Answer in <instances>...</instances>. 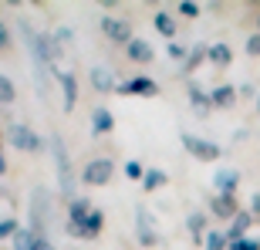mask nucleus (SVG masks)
Listing matches in <instances>:
<instances>
[{
	"instance_id": "nucleus-1",
	"label": "nucleus",
	"mask_w": 260,
	"mask_h": 250,
	"mask_svg": "<svg viewBox=\"0 0 260 250\" xmlns=\"http://www.w3.org/2000/svg\"><path fill=\"white\" fill-rule=\"evenodd\" d=\"M51 223H54V196L44 186L30 190V230L34 237H48Z\"/></svg>"
},
{
	"instance_id": "nucleus-2",
	"label": "nucleus",
	"mask_w": 260,
	"mask_h": 250,
	"mask_svg": "<svg viewBox=\"0 0 260 250\" xmlns=\"http://www.w3.org/2000/svg\"><path fill=\"white\" fill-rule=\"evenodd\" d=\"M48 149L54 155V169H58V186H61V196L68 203L75 200V169H71V155H68V145L58 132L48 139Z\"/></svg>"
},
{
	"instance_id": "nucleus-3",
	"label": "nucleus",
	"mask_w": 260,
	"mask_h": 250,
	"mask_svg": "<svg viewBox=\"0 0 260 250\" xmlns=\"http://www.w3.org/2000/svg\"><path fill=\"white\" fill-rule=\"evenodd\" d=\"M183 139V149L193 159H203V163H216L223 155V145H216V142H210V139H203V135H193V132H183L179 135Z\"/></svg>"
},
{
	"instance_id": "nucleus-4",
	"label": "nucleus",
	"mask_w": 260,
	"mask_h": 250,
	"mask_svg": "<svg viewBox=\"0 0 260 250\" xmlns=\"http://www.w3.org/2000/svg\"><path fill=\"white\" fill-rule=\"evenodd\" d=\"M112 176H115V163L102 155V159H91L81 169V183L85 186H105V183H112Z\"/></svg>"
},
{
	"instance_id": "nucleus-5",
	"label": "nucleus",
	"mask_w": 260,
	"mask_h": 250,
	"mask_svg": "<svg viewBox=\"0 0 260 250\" xmlns=\"http://www.w3.org/2000/svg\"><path fill=\"white\" fill-rule=\"evenodd\" d=\"M10 142L17 145L20 152H44V149H48L44 139H41L34 129H27V125H20V122L10 125Z\"/></svg>"
},
{
	"instance_id": "nucleus-6",
	"label": "nucleus",
	"mask_w": 260,
	"mask_h": 250,
	"mask_svg": "<svg viewBox=\"0 0 260 250\" xmlns=\"http://www.w3.org/2000/svg\"><path fill=\"white\" fill-rule=\"evenodd\" d=\"M206 206H210V213L216 216V220H233V216L240 213V203H237L233 193H216V196L206 200Z\"/></svg>"
},
{
	"instance_id": "nucleus-7",
	"label": "nucleus",
	"mask_w": 260,
	"mask_h": 250,
	"mask_svg": "<svg viewBox=\"0 0 260 250\" xmlns=\"http://www.w3.org/2000/svg\"><path fill=\"white\" fill-rule=\"evenodd\" d=\"M115 95H139V98H155V95H159V85H155L152 78L139 75V78H128V81H122Z\"/></svg>"
},
{
	"instance_id": "nucleus-8",
	"label": "nucleus",
	"mask_w": 260,
	"mask_h": 250,
	"mask_svg": "<svg viewBox=\"0 0 260 250\" xmlns=\"http://www.w3.org/2000/svg\"><path fill=\"white\" fill-rule=\"evenodd\" d=\"M102 34H105L108 41H115V44H128L132 41V24L122 17H102Z\"/></svg>"
},
{
	"instance_id": "nucleus-9",
	"label": "nucleus",
	"mask_w": 260,
	"mask_h": 250,
	"mask_svg": "<svg viewBox=\"0 0 260 250\" xmlns=\"http://www.w3.org/2000/svg\"><path fill=\"white\" fill-rule=\"evenodd\" d=\"M88 81H91V88L102 91V95H115L118 91V81H115V75H112L108 65H95L91 71H88Z\"/></svg>"
},
{
	"instance_id": "nucleus-10",
	"label": "nucleus",
	"mask_w": 260,
	"mask_h": 250,
	"mask_svg": "<svg viewBox=\"0 0 260 250\" xmlns=\"http://www.w3.org/2000/svg\"><path fill=\"white\" fill-rule=\"evenodd\" d=\"M58 75V85H61V112H75V105H78V78L71 75V71H54Z\"/></svg>"
},
{
	"instance_id": "nucleus-11",
	"label": "nucleus",
	"mask_w": 260,
	"mask_h": 250,
	"mask_svg": "<svg viewBox=\"0 0 260 250\" xmlns=\"http://www.w3.org/2000/svg\"><path fill=\"white\" fill-rule=\"evenodd\" d=\"M135 227H139V230H135L139 233V243H142V247H155V240H159V237H155V220L145 206L135 210Z\"/></svg>"
},
{
	"instance_id": "nucleus-12",
	"label": "nucleus",
	"mask_w": 260,
	"mask_h": 250,
	"mask_svg": "<svg viewBox=\"0 0 260 250\" xmlns=\"http://www.w3.org/2000/svg\"><path fill=\"white\" fill-rule=\"evenodd\" d=\"M189 102H193V112L200 118H206L213 112V98H210V91L203 85H196V81H189Z\"/></svg>"
},
{
	"instance_id": "nucleus-13",
	"label": "nucleus",
	"mask_w": 260,
	"mask_h": 250,
	"mask_svg": "<svg viewBox=\"0 0 260 250\" xmlns=\"http://www.w3.org/2000/svg\"><path fill=\"white\" fill-rule=\"evenodd\" d=\"M250 227H253V213H250V210H240V213L230 220V227H226V240H230V243H233V240H243Z\"/></svg>"
},
{
	"instance_id": "nucleus-14",
	"label": "nucleus",
	"mask_w": 260,
	"mask_h": 250,
	"mask_svg": "<svg viewBox=\"0 0 260 250\" xmlns=\"http://www.w3.org/2000/svg\"><path fill=\"white\" fill-rule=\"evenodd\" d=\"M125 54L132 61H139V65H152V58H155V51H152V44L149 41H142V38H132L125 44Z\"/></svg>"
},
{
	"instance_id": "nucleus-15",
	"label": "nucleus",
	"mask_w": 260,
	"mask_h": 250,
	"mask_svg": "<svg viewBox=\"0 0 260 250\" xmlns=\"http://www.w3.org/2000/svg\"><path fill=\"white\" fill-rule=\"evenodd\" d=\"M91 200H85V196H75V200L68 203V223H75V227H81V223L91 216Z\"/></svg>"
},
{
	"instance_id": "nucleus-16",
	"label": "nucleus",
	"mask_w": 260,
	"mask_h": 250,
	"mask_svg": "<svg viewBox=\"0 0 260 250\" xmlns=\"http://www.w3.org/2000/svg\"><path fill=\"white\" fill-rule=\"evenodd\" d=\"M210 98H213V108H233L237 98H240V91H237L233 85H216L210 91Z\"/></svg>"
},
{
	"instance_id": "nucleus-17",
	"label": "nucleus",
	"mask_w": 260,
	"mask_h": 250,
	"mask_svg": "<svg viewBox=\"0 0 260 250\" xmlns=\"http://www.w3.org/2000/svg\"><path fill=\"white\" fill-rule=\"evenodd\" d=\"M213 186H216V193H233V196H237L240 173H237V169H220V173L213 176Z\"/></svg>"
},
{
	"instance_id": "nucleus-18",
	"label": "nucleus",
	"mask_w": 260,
	"mask_h": 250,
	"mask_svg": "<svg viewBox=\"0 0 260 250\" xmlns=\"http://www.w3.org/2000/svg\"><path fill=\"white\" fill-rule=\"evenodd\" d=\"M112 129H115V115H112L108 108H95V112H91V132L95 135H108Z\"/></svg>"
},
{
	"instance_id": "nucleus-19",
	"label": "nucleus",
	"mask_w": 260,
	"mask_h": 250,
	"mask_svg": "<svg viewBox=\"0 0 260 250\" xmlns=\"http://www.w3.org/2000/svg\"><path fill=\"white\" fill-rule=\"evenodd\" d=\"M186 227H189V233H193L196 243H203V240H206V233H210V230H206V213H203V210L189 213V216H186Z\"/></svg>"
},
{
	"instance_id": "nucleus-20",
	"label": "nucleus",
	"mask_w": 260,
	"mask_h": 250,
	"mask_svg": "<svg viewBox=\"0 0 260 250\" xmlns=\"http://www.w3.org/2000/svg\"><path fill=\"white\" fill-rule=\"evenodd\" d=\"M166 183H169V173H166V169H145V176H142V190L145 193L162 190Z\"/></svg>"
},
{
	"instance_id": "nucleus-21",
	"label": "nucleus",
	"mask_w": 260,
	"mask_h": 250,
	"mask_svg": "<svg viewBox=\"0 0 260 250\" xmlns=\"http://www.w3.org/2000/svg\"><path fill=\"white\" fill-rule=\"evenodd\" d=\"M210 65H216V68H230V65H233V51H230V44H210Z\"/></svg>"
},
{
	"instance_id": "nucleus-22",
	"label": "nucleus",
	"mask_w": 260,
	"mask_h": 250,
	"mask_svg": "<svg viewBox=\"0 0 260 250\" xmlns=\"http://www.w3.org/2000/svg\"><path fill=\"white\" fill-rule=\"evenodd\" d=\"M206 58H210V48H206V44H196V48L189 51V58H186L183 71H186V75H193V71H196V68H200Z\"/></svg>"
},
{
	"instance_id": "nucleus-23",
	"label": "nucleus",
	"mask_w": 260,
	"mask_h": 250,
	"mask_svg": "<svg viewBox=\"0 0 260 250\" xmlns=\"http://www.w3.org/2000/svg\"><path fill=\"white\" fill-rule=\"evenodd\" d=\"M152 24H155V30H159L162 38H176V20L169 17L166 10H159V14H155V17H152Z\"/></svg>"
},
{
	"instance_id": "nucleus-24",
	"label": "nucleus",
	"mask_w": 260,
	"mask_h": 250,
	"mask_svg": "<svg viewBox=\"0 0 260 250\" xmlns=\"http://www.w3.org/2000/svg\"><path fill=\"white\" fill-rule=\"evenodd\" d=\"M17 102V85L7 75H0V105H14Z\"/></svg>"
},
{
	"instance_id": "nucleus-25",
	"label": "nucleus",
	"mask_w": 260,
	"mask_h": 250,
	"mask_svg": "<svg viewBox=\"0 0 260 250\" xmlns=\"http://www.w3.org/2000/svg\"><path fill=\"white\" fill-rule=\"evenodd\" d=\"M34 240H38L34 230H30V227H20L17 237H14V250H34Z\"/></svg>"
},
{
	"instance_id": "nucleus-26",
	"label": "nucleus",
	"mask_w": 260,
	"mask_h": 250,
	"mask_svg": "<svg viewBox=\"0 0 260 250\" xmlns=\"http://www.w3.org/2000/svg\"><path fill=\"white\" fill-rule=\"evenodd\" d=\"M203 243H206V250H226V247H230V240H226V233H220V230H210Z\"/></svg>"
},
{
	"instance_id": "nucleus-27",
	"label": "nucleus",
	"mask_w": 260,
	"mask_h": 250,
	"mask_svg": "<svg viewBox=\"0 0 260 250\" xmlns=\"http://www.w3.org/2000/svg\"><path fill=\"white\" fill-rule=\"evenodd\" d=\"M17 230H20V223L14 220V216H4V220H0V240H14V237H17Z\"/></svg>"
},
{
	"instance_id": "nucleus-28",
	"label": "nucleus",
	"mask_w": 260,
	"mask_h": 250,
	"mask_svg": "<svg viewBox=\"0 0 260 250\" xmlns=\"http://www.w3.org/2000/svg\"><path fill=\"white\" fill-rule=\"evenodd\" d=\"M176 10H179V14H183V17H200V4H196V0H179V7H176Z\"/></svg>"
},
{
	"instance_id": "nucleus-29",
	"label": "nucleus",
	"mask_w": 260,
	"mask_h": 250,
	"mask_svg": "<svg viewBox=\"0 0 260 250\" xmlns=\"http://www.w3.org/2000/svg\"><path fill=\"white\" fill-rule=\"evenodd\" d=\"M166 51H169V58H173V61H183V65H186V58H189V51H186L179 41H169V48H166Z\"/></svg>"
},
{
	"instance_id": "nucleus-30",
	"label": "nucleus",
	"mask_w": 260,
	"mask_h": 250,
	"mask_svg": "<svg viewBox=\"0 0 260 250\" xmlns=\"http://www.w3.org/2000/svg\"><path fill=\"white\" fill-rule=\"evenodd\" d=\"M230 250H260V240L257 237H243V240H233Z\"/></svg>"
},
{
	"instance_id": "nucleus-31",
	"label": "nucleus",
	"mask_w": 260,
	"mask_h": 250,
	"mask_svg": "<svg viewBox=\"0 0 260 250\" xmlns=\"http://www.w3.org/2000/svg\"><path fill=\"white\" fill-rule=\"evenodd\" d=\"M125 176H128V179H139V183H142L145 169H142V166H139V163H135V159H128V163H125Z\"/></svg>"
},
{
	"instance_id": "nucleus-32",
	"label": "nucleus",
	"mask_w": 260,
	"mask_h": 250,
	"mask_svg": "<svg viewBox=\"0 0 260 250\" xmlns=\"http://www.w3.org/2000/svg\"><path fill=\"white\" fill-rule=\"evenodd\" d=\"M54 41H58L61 48H68V44L75 41V30H71V27H58V34H54Z\"/></svg>"
},
{
	"instance_id": "nucleus-33",
	"label": "nucleus",
	"mask_w": 260,
	"mask_h": 250,
	"mask_svg": "<svg viewBox=\"0 0 260 250\" xmlns=\"http://www.w3.org/2000/svg\"><path fill=\"white\" fill-rule=\"evenodd\" d=\"M247 54H250V58H260V30L253 38H247Z\"/></svg>"
},
{
	"instance_id": "nucleus-34",
	"label": "nucleus",
	"mask_w": 260,
	"mask_h": 250,
	"mask_svg": "<svg viewBox=\"0 0 260 250\" xmlns=\"http://www.w3.org/2000/svg\"><path fill=\"white\" fill-rule=\"evenodd\" d=\"M10 48V27L0 20V51H7Z\"/></svg>"
},
{
	"instance_id": "nucleus-35",
	"label": "nucleus",
	"mask_w": 260,
	"mask_h": 250,
	"mask_svg": "<svg viewBox=\"0 0 260 250\" xmlns=\"http://www.w3.org/2000/svg\"><path fill=\"white\" fill-rule=\"evenodd\" d=\"M34 250H54V243H51V237H38V240H34Z\"/></svg>"
},
{
	"instance_id": "nucleus-36",
	"label": "nucleus",
	"mask_w": 260,
	"mask_h": 250,
	"mask_svg": "<svg viewBox=\"0 0 260 250\" xmlns=\"http://www.w3.org/2000/svg\"><path fill=\"white\" fill-rule=\"evenodd\" d=\"M250 213H253V216H260V193H253V200H250Z\"/></svg>"
},
{
	"instance_id": "nucleus-37",
	"label": "nucleus",
	"mask_w": 260,
	"mask_h": 250,
	"mask_svg": "<svg viewBox=\"0 0 260 250\" xmlns=\"http://www.w3.org/2000/svg\"><path fill=\"white\" fill-rule=\"evenodd\" d=\"M7 173V159H4V152H0V176Z\"/></svg>"
},
{
	"instance_id": "nucleus-38",
	"label": "nucleus",
	"mask_w": 260,
	"mask_h": 250,
	"mask_svg": "<svg viewBox=\"0 0 260 250\" xmlns=\"http://www.w3.org/2000/svg\"><path fill=\"white\" fill-rule=\"evenodd\" d=\"M253 105H257V115H260V91H257V98H253Z\"/></svg>"
},
{
	"instance_id": "nucleus-39",
	"label": "nucleus",
	"mask_w": 260,
	"mask_h": 250,
	"mask_svg": "<svg viewBox=\"0 0 260 250\" xmlns=\"http://www.w3.org/2000/svg\"><path fill=\"white\" fill-rule=\"evenodd\" d=\"M0 149H4V129H0Z\"/></svg>"
},
{
	"instance_id": "nucleus-40",
	"label": "nucleus",
	"mask_w": 260,
	"mask_h": 250,
	"mask_svg": "<svg viewBox=\"0 0 260 250\" xmlns=\"http://www.w3.org/2000/svg\"><path fill=\"white\" fill-rule=\"evenodd\" d=\"M0 196H4V190H0Z\"/></svg>"
}]
</instances>
